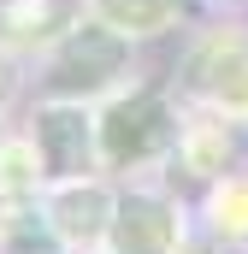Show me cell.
<instances>
[{
	"mask_svg": "<svg viewBox=\"0 0 248 254\" xmlns=\"http://www.w3.org/2000/svg\"><path fill=\"white\" fill-rule=\"evenodd\" d=\"M101 125V166L113 178H148V172H172L178 160V136H184V95L172 83H124L119 95H107L95 107Z\"/></svg>",
	"mask_w": 248,
	"mask_h": 254,
	"instance_id": "1",
	"label": "cell"
},
{
	"mask_svg": "<svg viewBox=\"0 0 248 254\" xmlns=\"http://www.w3.org/2000/svg\"><path fill=\"white\" fill-rule=\"evenodd\" d=\"M142 77V48L119 36V30H107L101 18H77V24H65L60 36L36 54V95H60V101H107V95H119L124 83H136Z\"/></svg>",
	"mask_w": 248,
	"mask_h": 254,
	"instance_id": "2",
	"label": "cell"
},
{
	"mask_svg": "<svg viewBox=\"0 0 248 254\" xmlns=\"http://www.w3.org/2000/svg\"><path fill=\"white\" fill-rule=\"evenodd\" d=\"M172 89L189 107H219L248 119V12H207L184 42L172 65Z\"/></svg>",
	"mask_w": 248,
	"mask_h": 254,
	"instance_id": "3",
	"label": "cell"
},
{
	"mask_svg": "<svg viewBox=\"0 0 248 254\" xmlns=\"http://www.w3.org/2000/svg\"><path fill=\"white\" fill-rule=\"evenodd\" d=\"M195 249V201L166 172L119 178V207L101 254H189Z\"/></svg>",
	"mask_w": 248,
	"mask_h": 254,
	"instance_id": "4",
	"label": "cell"
},
{
	"mask_svg": "<svg viewBox=\"0 0 248 254\" xmlns=\"http://www.w3.org/2000/svg\"><path fill=\"white\" fill-rule=\"evenodd\" d=\"M30 148L48 172V184L65 178H95L107 172L101 166V125H95V101H60V95H42L36 113H30Z\"/></svg>",
	"mask_w": 248,
	"mask_h": 254,
	"instance_id": "5",
	"label": "cell"
},
{
	"mask_svg": "<svg viewBox=\"0 0 248 254\" xmlns=\"http://www.w3.org/2000/svg\"><path fill=\"white\" fill-rule=\"evenodd\" d=\"M113 207H119V178L113 172H95V178H65L42 190V219L54 225L71 254H101L107 249V225H113Z\"/></svg>",
	"mask_w": 248,
	"mask_h": 254,
	"instance_id": "6",
	"label": "cell"
},
{
	"mask_svg": "<svg viewBox=\"0 0 248 254\" xmlns=\"http://www.w3.org/2000/svg\"><path fill=\"white\" fill-rule=\"evenodd\" d=\"M89 18H101L107 30L130 36L136 48H154V42H184L189 30L219 12L213 0H83Z\"/></svg>",
	"mask_w": 248,
	"mask_h": 254,
	"instance_id": "7",
	"label": "cell"
},
{
	"mask_svg": "<svg viewBox=\"0 0 248 254\" xmlns=\"http://www.w3.org/2000/svg\"><path fill=\"white\" fill-rule=\"evenodd\" d=\"M195 237L225 243V254H248V172L195 190Z\"/></svg>",
	"mask_w": 248,
	"mask_h": 254,
	"instance_id": "8",
	"label": "cell"
},
{
	"mask_svg": "<svg viewBox=\"0 0 248 254\" xmlns=\"http://www.w3.org/2000/svg\"><path fill=\"white\" fill-rule=\"evenodd\" d=\"M0 254H71V249L54 237V225L42 219V201H36V207L0 213Z\"/></svg>",
	"mask_w": 248,
	"mask_h": 254,
	"instance_id": "9",
	"label": "cell"
},
{
	"mask_svg": "<svg viewBox=\"0 0 248 254\" xmlns=\"http://www.w3.org/2000/svg\"><path fill=\"white\" fill-rule=\"evenodd\" d=\"M24 83H30V77H24V60H18V48H12V42H0V113H6V107L24 95Z\"/></svg>",
	"mask_w": 248,
	"mask_h": 254,
	"instance_id": "10",
	"label": "cell"
},
{
	"mask_svg": "<svg viewBox=\"0 0 248 254\" xmlns=\"http://www.w3.org/2000/svg\"><path fill=\"white\" fill-rule=\"evenodd\" d=\"M6 142H12V125H6V113H0V154H6Z\"/></svg>",
	"mask_w": 248,
	"mask_h": 254,
	"instance_id": "11",
	"label": "cell"
}]
</instances>
